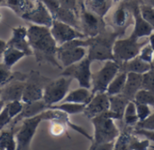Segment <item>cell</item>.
Instances as JSON below:
<instances>
[{"mask_svg":"<svg viewBox=\"0 0 154 150\" xmlns=\"http://www.w3.org/2000/svg\"><path fill=\"white\" fill-rule=\"evenodd\" d=\"M27 38L38 63H49L62 69L57 58L59 46L51 33L50 27L31 24L27 29Z\"/></svg>","mask_w":154,"mask_h":150,"instance_id":"obj_1","label":"cell"},{"mask_svg":"<svg viewBox=\"0 0 154 150\" xmlns=\"http://www.w3.org/2000/svg\"><path fill=\"white\" fill-rule=\"evenodd\" d=\"M94 126V137L90 149H94L99 144L115 141L120 131L115 123V120L104 112L91 119Z\"/></svg>","mask_w":154,"mask_h":150,"instance_id":"obj_2","label":"cell"},{"mask_svg":"<svg viewBox=\"0 0 154 150\" xmlns=\"http://www.w3.org/2000/svg\"><path fill=\"white\" fill-rule=\"evenodd\" d=\"M91 38V43L88 46L87 57L93 61L115 60L113 55V38L112 35H98Z\"/></svg>","mask_w":154,"mask_h":150,"instance_id":"obj_3","label":"cell"},{"mask_svg":"<svg viewBox=\"0 0 154 150\" xmlns=\"http://www.w3.org/2000/svg\"><path fill=\"white\" fill-rule=\"evenodd\" d=\"M73 78L60 76V77L51 80L43 88L42 100L50 107L61 102L69 91Z\"/></svg>","mask_w":154,"mask_h":150,"instance_id":"obj_4","label":"cell"},{"mask_svg":"<svg viewBox=\"0 0 154 150\" xmlns=\"http://www.w3.org/2000/svg\"><path fill=\"white\" fill-rule=\"evenodd\" d=\"M120 65L115 60H106L105 65L97 72L92 73L91 76V92L103 93L106 92V89L114 79V77L119 73Z\"/></svg>","mask_w":154,"mask_h":150,"instance_id":"obj_5","label":"cell"},{"mask_svg":"<svg viewBox=\"0 0 154 150\" xmlns=\"http://www.w3.org/2000/svg\"><path fill=\"white\" fill-rule=\"evenodd\" d=\"M144 44L145 43L140 42L139 39H136L133 35L125 39L115 40L113 44V55L115 61L121 65L122 63L138 56L141 48Z\"/></svg>","mask_w":154,"mask_h":150,"instance_id":"obj_6","label":"cell"},{"mask_svg":"<svg viewBox=\"0 0 154 150\" xmlns=\"http://www.w3.org/2000/svg\"><path fill=\"white\" fill-rule=\"evenodd\" d=\"M42 122V120L40 114L22 121V126L15 132L16 149L27 150L31 148L33 137Z\"/></svg>","mask_w":154,"mask_h":150,"instance_id":"obj_7","label":"cell"},{"mask_svg":"<svg viewBox=\"0 0 154 150\" xmlns=\"http://www.w3.org/2000/svg\"><path fill=\"white\" fill-rule=\"evenodd\" d=\"M91 63L92 61L86 56L80 61L64 68L60 76H69L76 79L80 87L91 88Z\"/></svg>","mask_w":154,"mask_h":150,"instance_id":"obj_8","label":"cell"},{"mask_svg":"<svg viewBox=\"0 0 154 150\" xmlns=\"http://www.w3.org/2000/svg\"><path fill=\"white\" fill-rule=\"evenodd\" d=\"M51 80L42 76L39 72H32L25 80V87L21 101L24 104L42 100L43 88Z\"/></svg>","mask_w":154,"mask_h":150,"instance_id":"obj_9","label":"cell"},{"mask_svg":"<svg viewBox=\"0 0 154 150\" xmlns=\"http://www.w3.org/2000/svg\"><path fill=\"white\" fill-rule=\"evenodd\" d=\"M28 75L15 72L14 77L0 89V98L6 104L12 101H21Z\"/></svg>","mask_w":154,"mask_h":150,"instance_id":"obj_10","label":"cell"},{"mask_svg":"<svg viewBox=\"0 0 154 150\" xmlns=\"http://www.w3.org/2000/svg\"><path fill=\"white\" fill-rule=\"evenodd\" d=\"M50 30L58 46L69 42L70 40H73L75 39L87 38L81 31L55 19L53 20L52 24L50 27Z\"/></svg>","mask_w":154,"mask_h":150,"instance_id":"obj_11","label":"cell"},{"mask_svg":"<svg viewBox=\"0 0 154 150\" xmlns=\"http://www.w3.org/2000/svg\"><path fill=\"white\" fill-rule=\"evenodd\" d=\"M80 31L87 38L95 37L101 33L103 29V18L99 15L83 8L79 14Z\"/></svg>","mask_w":154,"mask_h":150,"instance_id":"obj_12","label":"cell"},{"mask_svg":"<svg viewBox=\"0 0 154 150\" xmlns=\"http://www.w3.org/2000/svg\"><path fill=\"white\" fill-rule=\"evenodd\" d=\"M21 18L32 22V24L42 25L47 27H51L54 20L50 11L41 0L35 1L34 7L29 12L23 14Z\"/></svg>","mask_w":154,"mask_h":150,"instance_id":"obj_13","label":"cell"},{"mask_svg":"<svg viewBox=\"0 0 154 150\" xmlns=\"http://www.w3.org/2000/svg\"><path fill=\"white\" fill-rule=\"evenodd\" d=\"M40 115H41L42 121H49V122H51V121H60V122H64L65 124H67V126L69 128L72 129L73 130H76L77 132H79V134H81L82 136L87 138L89 141H91V142L93 141V137H91L87 132V130H85L82 127L72 123L69 118V114L64 112L63 111L52 109V108H48L44 112H42Z\"/></svg>","mask_w":154,"mask_h":150,"instance_id":"obj_14","label":"cell"},{"mask_svg":"<svg viewBox=\"0 0 154 150\" xmlns=\"http://www.w3.org/2000/svg\"><path fill=\"white\" fill-rule=\"evenodd\" d=\"M109 95L106 92L96 93L89 103L86 104L83 113L91 120L92 118L107 112L109 110Z\"/></svg>","mask_w":154,"mask_h":150,"instance_id":"obj_15","label":"cell"},{"mask_svg":"<svg viewBox=\"0 0 154 150\" xmlns=\"http://www.w3.org/2000/svg\"><path fill=\"white\" fill-rule=\"evenodd\" d=\"M87 53L88 52L85 47L59 46L57 51V58L65 68L83 59L87 56Z\"/></svg>","mask_w":154,"mask_h":150,"instance_id":"obj_16","label":"cell"},{"mask_svg":"<svg viewBox=\"0 0 154 150\" xmlns=\"http://www.w3.org/2000/svg\"><path fill=\"white\" fill-rule=\"evenodd\" d=\"M7 46L15 48L25 53L26 56L33 55L32 47L27 38V28L24 26H17L12 28V36L7 41Z\"/></svg>","mask_w":154,"mask_h":150,"instance_id":"obj_17","label":"cell"},{"mask_svg":"<svg viewBox=\"0 0 154 150\" xmlns=\"http://www.w3.org/2000/svg\"><path fill=\"white\" fill-rule=\"evenodd\" d=\"M49 106L45 104L43 100H39L35 102H31V103H23V107L22 112L12 120V127L16 125L19 122H22L23 119L26 118H31L36 115L41 114L42 112H44L46 109H48Z\"/></svg>","mask_w":154,"mask_h":150,"instance_id":"obj_18","label":"cell"},{"mask_svg":"<svg viewBox=\"0 0 154 150\" xmlns=\"http://www.w3.org/2000/svg\"><path fill=\"white\" fill-rule=\"evenodd\" d=\"M130 102L122 94L116 95H109V110L106 112V114L114 120H123L124 112L127 104Z\"/></svg>","mask_w":154,"mask_h":150,"instance_id":"obj_19","label":"cell"},{"mask_svg":"<svg viewBox=\"0 0 154 150\" xmlns=\"http://www.w3.org/2000/svg\"><path fill=\"white\" fill-rule=\"evenodd\" d=\"M133 15H134V26L132 35L139 40L144 37H149L153 32V29L142 16L139 9V5H135L134 7Z\"/></svg>","mask_w":154,"mask_h":150,"instance_id":"obj_20","label":"cell"},{"mask_svg":"<svg viewBox=\"0 0 154 150\" xmlns=\"http://www.w3.org/2000/svg\"><path fill=\"white\" fill-rule=\"evenodd\" d=\"M141 89H142V75L134 72H128L126 82L124 90L122 92V94L125 97H126L128 100L134 101L135 94Z\"/></svg>","mask_w":154,"mask_h":150,"instance_id":"obj_21","label":"cell"},{"mask_svg":"<svg viewBox=\"0 0 154 150\" xmlns=\"http://www.w3.org/2000/svg\"><path fill=\"white\" fill-rule=\"evenodd\" d=\"M53 19L65 22L80 31L79 14V13L65 7H60L53 15Z\"/></svg>","mask_w":154,"mask_h":150,"instance_id":"obj_22","label":"cell"},{"mask_svg":"<svg viewBox=\"0 0 154 150\" xmlns=\"http://www.w3.org/2000/svg\"><path fill=\"white\" fill-rule=\"evenodd\" d=\"M151 68H152L151 64L142 60L138 56L120 65V71H125L126 73L134 72V73H137L141 75L147 72Z\"/></svg>","mask_w":154,"mask_h":150,"instance_id":"obj_23","label":"cell"},{"mask_svg":"<svg viewBox=\"0 0 154 150\" xmlns=\"http://www.w3.org/2000/svg\"><path fill=\"white\" fill-rule=\"evenodd\" d=\"M93 95L94 94L90 91V89L85 87H79L78 89L69 92L62 101L88 104L91 100V98L93 97Z\"/></svg>","mask_w":154,"mask_h":150,"instance_id":"obj_24","label":"cell"},{"mask_svg":"<svg viewBox=\"0 0 154 150\" xmlns=\"http://www.w3.org/2000/svg\"><path fill=\"white\" fill-rule=\"evenodd\" d=\"M112 4V0H84V8L104 17L108 12Z\"/></svg>","mask_w":154,"mask_h":150,"instance_id":"obj_25","label":"cell"},{"mask_svg":"<svg viewBox=\"0 0 154 150\" xmlns=\"http://www.w3.org/2000/svg\"><path fill=\"white\" fill-rule=\"evenodd\" d=\"M34 5L35 1L33 0H6V6L20 17L32 10Z\"/></svg>","mask_w":154,"mask_h":150,"instance_id":"obj_26","label":"cell"},{"mask_svg":"<svg viewBox=\"0 0 154 150\" xmlns=\"http://www.w3.org/2000/svg\"><path fill=\"white\" fill-rule=\"evenodd\" d=\"M130 17V13L128 7L124 4H120L112 15V23L117 29H122L125 27Z\"/></svg>","mask_w":154,"mask_h":150,"instance_id":"obj_27","label":"cell"},{"mask_svg":"<svg viewBox=\"0 0 154 150\" xmlns=\"http://www.w3.org/2000/svg\"><path fill=\"white\" fill-rule=\"evenodd\" d=\"M126 77H127L126 72L119 71V73L114 77V79L109 84L106 89V94L108 95H116V94H122L126 82Z\"/></svg>","mask_w":154,"mask_h":150,"instance_id":"obj_28","label":"cell"},{"mask_svg":"<svg viewBox=\"0 0 154 150\" xmlns=\"http://www.w3.org/2000/svg\"><path fill=\"white\" fill-rule=\"evenodd\" d=\"M23 57H26L24 52H23L15 48L7 46L5 50L3 53V63L11 68L19 60H21Z\"/></svg>","mask_w":154,"mask_h":150,"instance_id":"obj_29","label":"cell"},{"mask_svg":"<svg viewBox=\"0 0 154 150\" xmlns=\"http://www.w3.org/2000/svg\"><path fill=\"white\" fill-rule=\"evenodd\" d=\"M15 132L13 127L8 130H2L0 133V150H15Z\"/></svg>","mask_w":154,"mask_h":150,"instance_id":"obj_30","label":"cell"},{"mask_svg":"<svg viewBox=\"0 0 154 150\" xmlns=\"http://www.w3.org/2000/svg\"><path fill=\"white\" fill-rule=\"evenodd\" d=\"M123 120L125 122V124L126 127H135V125L138 123L139 119L136 112V105L134 101H130L125 110Z\"/></svg>","mask_w":154,"mask_h":150,"instance_id":"obj_31","label":"cell"},{"mask_svg":"<svg viewBox=\"0 0 154 150\" xmlns=\"http://www.w3.org/2000/svg\"><path fill=\"white\" fill-rule=\"evenodd\" d=\"M86 104H76V103H69V102H63L61 104H54L50 106L49 108L52 109H57L63 111L64 112L68 113L69 115L72 114H79V113H83L85 110Z\"/></svg>","mask_w":154,"mask_h":150,"instance_id":"obj_32","label":"cell"},{"mask_svg":"<svg viewBox=\"0 0 154 150\" xmlns=\"http://www.w3.org/2000/svg\"><path fill=\"white\" fill-rule=\"evenodd\" d=\"M134 134H132L128 130H125L120 132L116 140H115V147L114 149L116 150H128V147L130 141L132 140Z\"/></svg>","mask_w":154,"mask_h":150,"instance_id":"obj_33","label":"cell"},{"mask_svg":"<svg viewBox=\"0 0 154 150\" xmlns=\"http://www.w3.org/2000/svg\"><path fill=\"white\" fill-rule=\"evenodd\" d=\"M134 101L136 103L145 104L154 107V93L145 90V89H141L135 94Z\"/></svg>","mask_w":154,"mask_h":150,"instance_id":"obj_34","label":"cell"},{"mask_svg":"<svg viewBox=\"0 0 154 150\" xmlns=\"http://www.w3.org/2000/svg\"><path fill=\"white\" fill-rule=\"evenodd\" d=\"M150 146L149 140H140L139 136L134 134L130 141L128 150H146L150 148Z\"/></svg>","mask_w":154,"mask_h":150,"instance_id":"obj_35","label":"cell"},{"mask_svg":"<svg viewBox=\"0 0 154 150\" xmlns=\"http://www.w3.org/2000/svg\"><path fill=\"white\" fill-rule=\"evenodd\" d=\"M50 133L53 137H60L63 134H67V129L69 128L67 124L60 121H51Z\"/></svg>","mask_w":154,"mask_h":150,"instance_id":"obj_36","label":"cell"},{"mask_svg":"<svg viewBox=\"0 0 154 150\" xmlns=\"http://www.w3.org/2000/svg\"><path fill=\"white\" fill-rule=\"evenodd\" d=\"M140 13L143 19L152 27L154 31V8L152 6L147 4H143L139 5Z\"/></svg>","mask_w":154,"mask_h":150,"instance_id":"obj_37","label":"cell"},{"mask_svg":"<svg viewBox=\"0 0 154 150\" xmlns=\"http://www.w3.org/2000/svg\"><path fill=\"white\" fill-rule=\"evenodd\" d=\"M142 89L154 93V69L152 68L142 75Z\"/></svg>","mask_w":154,"mask_h":150,"instance_id":"obj_38","label":"cell"},{"mask_svg":"<svg viewBox=\"0 0 154 150\" xmlns=\"http://www.w3.org/2000/svg\"><path fill=\"white\" fill-rule=\"evenodd\" d=\"M138 57L142 60H143V61H145L147 63H150V64L152 63L154 57V50L152 48V46L149 44V42L145 43L141 48V50L139 51V54H138Z\"/></svg>","mask_w":154,"mask_h":150,"instance_id":"obj_39","label":"cell"},{"mask_svg":"<svg viewBox=\"0 0 154 150\" xmlns=\"http://www.w3.org/2000/svg\"><path fill=\"white\" fill-rule=\"evenodd\" d=\"M5 106L8 110L10 117L13 120L22 112L23 107V103L22 101H12V102L6 103Z\"/></svg>","mask_w":154,"mask_h":150,"instance_id":"obj_40","label":"cell"},{"mask_svg":"<svg viewBox=\"0 0 154 150\" xmlns=\"http://www.w3.org/2000/svg\"><path fill=\"white\" fill-rule=\"evenodd\" d=\"M134 103L136 105V112H137L139 122L145 120L152 113V110L150 108V105L145 104H142V103H136V102H134Z\"/></svg>","mask_w":154,"mask_h":150,"instance_id":"obj_41","label":"cell"},{"mask_svg":"<svg viewBox=\"0 0 154 150\" xmlns=\"http://www.w3.org/2000/svg\"><path fill=\"white\" fill-rule=\"evenodd\" d=\"M14 73H12L11 68L5 65L4 63H0V85H5L9 80L14 77Z\"/></svg>","mask_w":154,"mask_h":150,"instance_id":"obj_42","label":"cell"},{"mask_svg":"<svg viewBox=\"0 0 154 150\" xmlns=\"http://www.w3.org/2000/svg\"><path fill=\"white\" fill-rule=\"evenodd\" d=\"M134 128L144 129V130H149L154 131V112H152V113L145 120L138 122V123L135 125Z\"/></svg>","mask_w":154,"mask_h":150,"instance_id":"obj_43","label":"cell"},{"mask_svg":"<svg viewBox=\"0 0 154 150\" xmlns=\"http://www.w3.org/2000/svg\"><path fill=\"white\" fill-rule=\"evenodd\" d=\"M41 1L44 4V5L50 11V13L51 14L52 16L57 12V10L60 7L59 0H41Z\"/></svg>","mask_w":154,"mask_h":150,"instance_id":"obj_44","label":"cell"},{"mask_svg":"<svg viewBox=\"0 0 154 150\" xmlns=\"http://www.w3.org/2000/svg\"><path fill=\"white\" fill-rule=\"evenodd\" d=\"M11 122H12V118L10 117L8 110L5 105L4 109L0 112V129L2 130L4 127L7 126L9 123H11Z\"/></svg>","mask_w":154,"mask_h":150,"instance_id":"obj_45","label":"cell"},{"mask_svg":"<svg viewBox=\"0 0 154 150\" xmlns=\"http://www.w3.org/2000/svg\"><path fill=\"white\" fill-rule=\"evenodd\" d=\"M61 7L71 9L78 13V0H59Z\"/></svg>","mask_w":154,"mask_h":150,"instance_id":"obj_46","label":"cell"},{"mask_svg":"<svg viewBox=\"0 0 154 150\" xmlns=\"http://www.w3.org/2000/svg\"><path fill=\"white\" fill-rule=\"evenodd\" d=\"M115 147V141H111V142H106V143H102L97 145V147L94 148L95 150H112L114 149Z\"/></svg>","mask_w":154,"mask_h":150,"instance_id":"obj_47","label":"cell"},{"mask_svg":"<svg viewBox=\"0 0 154 150\" xmlns=\"http://www.w3.org/2000/svg\"><path fill=\"white\" fill-rule=\"evenodd\" d=\"M6 47H7V42L2 39H0V57L3 56V53L5 50Z\"/></svg>","mask_w":154,"mask_h":150,"instance_id":"obj_48","label":"cell"},{"mask_svg":"<svg viewBox=\"0 0 154 150\" xmlns=\"http://www.w3.org/2000/svg\"><path fill=\"white\" fill-rule=\"evenodd\" d=\"M148 42H149V44L152 46V48L153 49V50H154V32H152V34L149 36V41H148Z\"/></svg>","mask_w":154,"mask_h":150,"instance_id":"obj_49","label":"cell"},{"mask_svg":"<svg viewBox=\"0 0 154 150\" xmlns=\"http://www.w3.org/2000/svg\"><path fill=\"white\" fill-rule=\"evenodd\" d=\"M145 1V3L144 4H149V5H151V6H152L154 8V0H144Z\"/></svg>","mask_w":154,"mask_h":150,"instance_id":"obj_50","label":"cell"},{"mask_svg":"<svg viewBox=\"0 0 154 150\" xmlns=\"http://www.w3.org/2000/svg\"><path fill=\"white\" fill-rule=\"evenodd\" d=\"M5 105V103L2 99H0V112H2V110L4 109Z\"/></svg>","mask_w":154,"mask_h":150,"instance_id":"obj_51","label":"cell"},{"mask_svg":"<svg viewBox=\"0 0 154 150\" xmlns=\"http://www.w3.org/2000/svg\"><path fill=\"white\" fill-rule=\"evenodd\" d=\"M0 6H6V0H0Z\"/></svg>","mask_w":154,"mask_h":150,"instance_id":"obj_52","label":"cell"},{"mask_svg":"<svg viewBox=\"0 0 154 150\" xmlns=\"http://www.w3.org/2000/svg\"><path fill=\"white\" fill-rule=\"evenodd\" d=\"M151 67H152V69H154V57H153L152 61V63H151Z\"/></svg>","mask_w":154,"mask_h":150,"instance_id":"obj_53","label":"cell"},{"mask_svg":"<svg viewBox=\"0 0 154 150\" xmlns=\"http://www.w3.org/2000/svg\"><path fill=\"white\" fill-rule=\"evenodd\" d=\"M112 1L116 3V2H120V1H122V0H112Z\"/></svg>","mask_w":154,"mask_h":150,"instance_id":"obj_54","label":"cell"},{"mask_svg":"<svg viewBox=\"0 0 154 150\" xmlns=\"http://www.w3.org/2000/svg\"><path fill=\"white\" fill-rule=\"evenodd\" d=\"M33 1H37V0H33Z\"/></svg>","mask_w":154,"mask_h":150,"instance_id":"obj_55","label":"cell"},{"mask_svg":"<svg viewBox=\"0 0 154 150\" xmlns=\"http://www.w3.org/2000/svg\"><path fill=\"white\" fill-rule=\"evenodd\" d=\"M0 130H1V129H0Z\"/></svg>","mask_w":154,"mask_h":150,"instance_id":"obj_56","label":"cell"},{"mask_svg":"<svg viewBox=\"0 0 154 150\" xmlns=\"http://www.w3.org/2000/svg\"><path fill=\"white\" fill-rule=\"evenodd\" d=\"M0 99H1V98H0Z\"/></svg>","mask_w":154,"mask_h":150,"instance_id":"obj_57","label":"cell"}]
</instances>
